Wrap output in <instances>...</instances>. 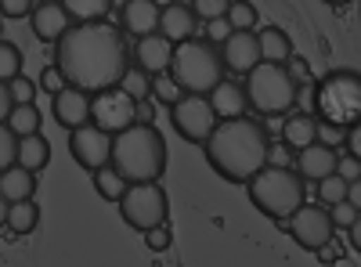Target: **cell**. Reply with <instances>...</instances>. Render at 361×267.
I'll use <instances>...</instances> for the list:
<instances>
[{"label":"cell","mask_w":361,"mask_h":267,"mask_svg":"<svg viewBox=\"0 0 361 267\" xmlns=\"http://www.w3.org/2000/svg\"><path fill=\"white\" fill-rule=\"evenodd\" d=\"M137 123H156V116H152V105H148L145 98H137Z\"/></svg>","instance_id":"bcb514c9"},{"label":"cell","mask_w":361,"mask_h":267,"mask_svg":"<svg viewBox=\"0 0 361 267\" xmlns=\"http://www.w3.org/2000/svg\"><path fill=\"white\" fill-rule=\"evenodd\" d=\"M228 33H231V22H228V15H221V18H209L206 22V40H228Z\"/></svg>","instance_id":"60d3db41"},{"label":"cell","mask_w":361,"mask_h":267,"mask_svg":"<svg viewBox=\"0 0 361 267\" xmlns=\"http://www.w3.org/2000/svg\"><path fill=\"white\" fill-rule=\"evenodd\" d=\"M282 137H286V148H304V144L318 141V120H314V116H307V112H296V116H289V120H286Z\"/></svg>","instance_id":"cb8c5ba5"},{"label":"cell","mask_w":361,"mask_h":267,"mask_svg":"<svg viewBox=\"0 0 361 267\" xmlns=\"http://www.w3.org/2000/svg\"><path fill=\"white\" fill-rule=\"evenodd\" d=\"M173 40H166L159 29L156 33H148V37H141L137 40V66L148 73V76H159V73H166L170 69V62H173Z\"/></svg>","instance_id":"ac0fdd59"},{"label":"cell","mask_w":361,"mask_h":267,"mask_svg":"<svg viewBox=\"0 0 361 267\" xmlns=\"http://www.w3.org/2000/svg\"><path fill=\"white\" fill-rule=\"evenodd\" d=\"M170 242H173V231H170V224H166V221L145 231V246L152 249V253H166V249H170Z\"/></svg>","instance_id":"e575fe53"},{"label":"cell","mask_w":361,"mask_h":267,"mask_svg":"<svg viewBox=\"0 0 361 267\" xmlns=\"http://www.w3.org/2000/svg\"><path fill=\"white\" fill-rule=\"evenodd\" d=\"M37 192V173L25 170L22 163L0 170V195H4L8 202H22V199H33Z\"/></svg>","instance_id":"44dd1931"},{"label":"cell","mask_w":361,"mask_h":267,"mask_svg":"<svg viewBox=\"0 0 361 267\" xmlns=\"http://www.w3.org/2000/svg\"><path fill=\"white\" fill-rule=\"evenodd\" d=\"M347 199L357 206V210H361V177H354V181L347 185Z\"/></svg>","instance_id":"7dc6e473"},{"label":"cell","mask_w":361,"mask_h":267,"mask_svg":"<svg viewBox=\"0 0 361 267\" xmlns=\"http://www.w3.org/2000/svg\"><path fill=\"white\" fill-rule=\"evenodd\" d=\"M134 116H137V98H130L127 91L116 94V87H112V91H105L102 101L94 105V120L102 127H109V130H119V127L134 123Z\"/></svg>","instance_id":"2e32d148"},{"label":"cell","mask_w":361,"mask_h":267,"mask_svg":"<svg viewBox=\"0 0 361 267\" xmlns=\"http://www.w3.org/2000/svg\"><path fill=\"white\" fill-rule=\"evenodd\" d=\"M40 108L33 105V101H18L15 108H11V116H8V127L18 134V137H25V134H37L40 130Z\"/></svg>","instance_id":"4316f807"},{"label":"cell","mask_w":361,"mask_h":267,"mask_svg":"<svg viewBox=\"0 0 361 267\" xmlns=\"http://www.w3.org/2000/svg\"><path fill=\"white\" fill-rule=\"evenodd\" d=\"M336 144H325V141H311L304 148H296V173L304 177V181H322L336 170Z\"/></svg>","instance_id":"4fadbf2b"},{"label":"cell","mask_w":361,"mask_h":267,"mask_svg":"<svg viewBox=\"0 0 361 267\" xmlns=\"http://www.w3.org/2000/svg\"><path fill=\"white\" fill-rule=\"evenodd\" d=\"M347 185H350V181H343V177L333 170L329 177H322V181H318V199H322L325 206L343 202V199H347Z\"/></svg>","instance_id":"f546056e"},{"label":"cell","mask_w":361,"mask_h":267,"mask_svg":"<svg viewBox=\"0 0 361 267\" xmlns=\"http://www.w3.org/2000/svg\"><path fill=\"white\" fill-rule=\"evenodd\" d=\"M112 166L127 181H159L166 170V141L156 123H127L112 134Z\"/></svg>","instance_id":"3957f363"},{"label":"cell","mask_w":361,"mask_h":267,"mask_svg":"<svg viewBox=\"0 0 361 267\" xmlns=\"http://www.w3.org/2000/svg\"><path fill=\"white\" fill-rule=\"evenodd\" d=\"M286 221H289V235L296 239V246H304L311 253H318V249H325L329 242H333L336 224H333V217H329L325 202L322 206H304V202H300Z\"/></svg>","instance_id":"30bf717a"},{"label":"cell","mask_w":361,"mask_h":267,"mask_svg":"<svg viewBox=\"0 0 361 267\" xmlns=\"http://www.w3.org/2000/svg\"><path fill=\"white\" fill-rule=\"evenodd\" d=\"M119 87H123L130 98H148V94H152V76H148V73L137 66V69H127V73H123Z\"/></svg>","instance_id":"f1b7e54d"},{"label":"cell","mask_w":361,"mask_h":267,"mask_svg":"<svg viewBox=\"0 0 361 267\" xmlns=\"http://www.w3.org/2000/svg\"><path fill=\"white\" fill-rule=\"evenodd\" d=\"M119 213H123V221L134 231L145 235L148 228H156V224L166 221L170 199H166V192L156 181H134V185H127L123 199H119Z\"/></svg>","instance_id":"ba28073f"},{"label":"cell","mask_w":361,"mask_h":267,"mask_svg":"<svg viewBox=\"0 0 361 267\" xmlns=\"http://www.w3.org/2000/svg\"><path fill=\"white\" fill-rule=\"evenodd\" d=\"M66 87H69V83H66V76H62V69H58V66H51V69L40 73V91H47L51 98H54L58 91H66Z\"/></svg>","instance_id":"f35d334b"},{"label":"cell","mask_w":361,"mask_h":267,"mask_svg":"<svg viewBox=\"0 0 361 267\" xmlns=\"http://www.w3.org/2000/svg\"><path fill=\"white\" fill-rule=\"evenodd\" d=\"M15 163H18V134L8 123H0V170H8Z\"/></svg>","instance_id":"4dcf8cb0"},{"label":"cell","mask_w":361,"mask_h":267,"mask_svg":"<svg viewBox=\"0 0 361 267\" xmlns=\"http://www.w3.org/2000/svg\"><path fill=\"white\" fill-rule=\"evenodd\" d=\"M62 4L69 8L73 18L80 22H90V18H105L112 11V0H62Z\"/></svg>","instance_id":"83f0119b"},{"label":"cell","mask_w":361,"mask_h":267,"mask_svg":"<svg viewBox=\"0 0 361 267\" xmlns=\"http://www.w3.org/2000/svg\"><path fill=\"white\" fill-rule=\"evenodd\" d=\"M8 87H11L15 105H18V101H33V98H37V83L29 80V76H22V73H18V76H11V80H8Z\"/></svg>","instance_id":"8d00e7d4"},{"label":"cell","mask_w":361,"mask_h":267,"mask_svg":"<svg viewBox=\"0 0 361 267\" xmlns=\"http://www.w3.org/2000/svg\"><path fill=\"white\" fill-rule=\"evenodd\" d=\"M156 4H159V8H166V4H173V0H156Z\"/></svg>","instance_id":"f907efd6"},{"label":"cell","mask_w":361,"mask_h":267,"mask_svg":"<svg viewBox=\"0 0 361 267\" xmlns=\"http://www.w3.org/2000/svg\"><path fill=\"white\" fill-rule=\"evenodd\" d=\"M202 148H206L209 170L224 177L228 185H246L271 159L267 127H260L257 120H246V116H231V120L217 123L202 141Z\"/></svg>","instance_id":"7a4b0ae2"},{"label":"cell","mask_w":361,"mask_h":267,"mask_svg":"<svg viewBox=\"0 0 361 267\" xmlns=\"http://www.w3.org/2000/svg\"><path fill=\"white\" fill-rule=\"evenodd\" d=\"M90 177H94V188H98V195H102V199H109V202H119V199H123V192H127V185H130L127 177L119 173L112 163L98 166Z\"/></svg>","instance_id":"d4e9b609"},{"label":"cell","mask_w":361,"mask_h":267,"mask_svg":"<svg viewBox=\"0 0 361 267\" xmlns=\"http://www.w3.org/2000/svg\"><path fill=\"white\" fill-rule=\"evenodd\" d=\"M159 4L156 0H127L123 11H119V25H123V33L130 37H148V33H156L159 29Z\"/></svg>","instance_id":"e0dca14e"},{"label":"cell","mask_w":361,"mask_h":267,"mask_svg":"<svg viewBox=\"0 0 361 267\" xmlns=\"http://www.w3.org/2000/svg\"><path fill=\"white\" fill-rule=\"evenodd\" d=\"M195 22H199V15L192 11V4H177V0H173V4H166L159 11V33L166 40L180 44V40H188L195 33Z\"/></svg>","instance_id":"d6986e66"},{"label":"cell","mask_w":361,"mask_h":267,"mask_svg":"<svg viewBox=\"0 0 361 267\" xmlns=\"http://www.w3.org/2000/svg\"><path fill=\"white\" fill-rule=\"evenodd\" d=\"M336 173L343 177V181H354V177H361V159H354L350 152L336 159Z\"/></svg>","instance_id":"7bdbcfd3"},{"label":"cell","mask_w":361,"mask_h":267,"mask_svg":"<svg viewBox=\"0 0 361 267\" xmlns=\"http://www.w3.org/2000/svg\"><path fill=\"white\" fill-rule=\"evenodd\" d=\"M343 144H347V152H350L354 159H361V120L347 123V130H343Z\"/></svg>","instance_id":"ab89813d"},{"label":"cell","mask_w":361,"mask_h":267,"mask_svg":"<svg viewBox=\"0 0 361 267\" xmlns=\"http://www.w3.org/2000/svg\"><path fill=\"white\" fill-rule=\"evenodd\" d=\"M22 73V51L8 40H0V80H11Z\"/></svg>","instance_id":"d6a6232c"},{"label":"cell","mask_w":361,"mask_h":267,"mask_svg":"<svg viewBox=\"0 0 361 267\" xmlns=\"http://www.w3.org/2000/svg\"><path fill=\"white\" fill-rule=\"evenodd\" d=\"M257 37H260V54H264V62H289L293 44H289V33H286L282 25H264Z\"/></svg>","instance_id":"603a6c76"},{"label":"cell","mask_w":361,"mask_h":267,"mask_svg":"<svg viewBox=\"0 0 361 267\" xmlns=\"http://www.w3.org/2000/svg\"><path fill=\"white\" fill-rule=\"evenodd\" d=\"M228 22H231V29H257V8L246 4V0H231Z\"/></svg>","instance_id":"1f68e13d"},{"label":"cell","mask_w":361,"mask_h":267,"mask_svg":"<svg viewBox=\"0 0 361 267\" xmlns=\"http://www.w3.org/2000/svg\"><path fill=\"white\" fill-rule=\"evenodd\" d=\"M18 163H22L25 170H33V173H40V170L51 163V144H47V137H44L40 130L18 137Z\"/></svg>","instance_id":"7402d4cb"},{"label":"cell","mask_w":361,"mask_h":267,"mask_svg":"<svg viewBox=\"0 0 361 267\" xmlns=\"http://www.w3.org/2000/svg\"><path fill=\"white\" fill-rule=\"evenodd\" d=\"M54 66L62 69L66 83L80 87L87 94H105L119 87L127 66V40L123 29L102 18L69 25L62 40L54 44Z\"/></svg>","instance_id":"6da1fadb"},{"label":"cell","mask_w":361,"mask_h":267,"mask_svg":"<svg viewBox=\"0 0 361 267\" xmlns=\"http://www.w3.org/2000/svg\"><path fill=\"white\" fill-rule=\"evenodd\" d=\"M170 123L185 141L202 144L209 137V130L217 127V112H214V105H209L206 94H180L170 105Z\"/></svg>","instance_id":"9c48e42d"},{"label":"cell","mask_w":361,"mask_h":267,"mask_svg":"<svg viewBox=\"0 0 361 267\" xmlns=\"http://www.w3.org/2000/svg\"><path fill=\"white\" fill-rule=\"evenodd\" d=\"M8 210H11V202L0 195V228H8Z\"/></svg>","instance_id":"c3c4849f"},{"label":"cell","mask_w":361,"mask_h":267,"mask_svg":"<svg viewBox=\"0 0 361 267\" xmlns=\"http://www.w3.org/2000/svg\"><path fill=\"white\" fill-rule=\"evenodd\" d=\"M246 192H250V202L264 217H275V221H286L300 202H304V177L289 166H260L250 181H246Z\"/></svg>","instance_id":"5b68a950"},{"label":"cell","mask_w":361,"mask_h":267,"mask_svg":"<svg viewBox=\"0 0 361 267\" xmlns=\"http://www.w3.org/2000/svg\"><path fill=\"white\" fill-rule=\"evenodd\" d=\"M296 76L286 69V62H257L246 73V98L264 116H289L296 105Z\"/></svg>","instance_id":"8992f818"},{"label":"cell","mask_w":361,"mask_h":267,"mask_svg":"<svg viewBox=\"0 0 361 267\" xmlns=\"http://www.w3.org/2000/svg\"><path fill=\"white\" fill-rule=\"evenodd\" d=\"M347 239H350V246L361 253V213H357V217L347 224Z\"/></svg>","instance_id":"f6af8a7d"},{"label":"cell","mask_w":361,"mask_h":267,"mask_svg":"<svg viewBox=\"0 0 361 267\" xmlns=\"http://www.w3.org/2000/svg\"><path fill=\"white\" fill-rule=\"evenodd\" d=\"M357 213H361V210H357V206H354L350 199H343V202H333V206H329V217H333V224H336V228H347Z\"/></svg>","instance_id":"74e56055"},{"label":"cell","mask_w":361,"mask_h":267,"mask_svg":"<svg viewBox=\"0 0 361 267\" xmlns=\"http://www.w3.org/2000/svg\"><path fill=\"white\" fill-rule=\"evenodd\" d=\"M329 8H347V4H354V0H325Z\"/></svg>","instance_id":"681fc988"},{"label":"cell","mask_w":361,"mask_h":267,"mask_svg":"<svg viewBox=\"0 0 361 267\" xmlns=\"http://www.w3.org/2000/svg\"><path fill=\"white\" fill-rule=\"evenodd\" d=\"M152 94L163 101V105H173L180 94H185V91H180V87H177V80L170 76V73H159V76H152Z\"/></svg>","instance_id":"836d02e7"},{"label":"cell","mask_w":361,"mask_h":267,"mask_svg":"<svg viewBox=\"0 0 361 267\" xmlns=\"http://www.w3.org/2000/svg\"><path fill=\"white\" fill-rule=\"evenodd\" d=\"M221 58H224V69L243 73V76H246L257 62H264L257 29H231L228 40H221Z\"/></svg>","instance_id":"7c38bea8"},{"label":"cell","mask_w":361,"mask_h":267,"mask_svg":"<svg viewBox=\"0 0 361 267\" xmlns=\"http://www.w3.org/2000/svg\"><path fill=\"white\" fill-rule=\"evenodd\" d=\"M112 134L116 130L102 127L98 120H87L83 127H73L69 130V152H73V159L83 170H90V173H94L98 166H105V163H112Z\"/></svg>","instance_id":"8fae6325"},{"label":"cell","mask_w":361,"mask_h":267,"mask_svg":"<svg viewBox=\"0 0 361 267\" xmlns=\"http://www.w3.org/2000/svg\"><path fill=\"white\" fill-rule=\"evenodd\" d=\"M228 8H231V0H192V11L199 15V18H221V15H228Z\"/></svg>","instance_id":"d590c367"},{"label":"cell","mask_w":361,"mask_h":267,"mask_svg":"<svg viewBox=\"0 0 361 267\" xmlns=\"http://www.w3.org/2000/svg\"><path fill=\"white\" fill-rule=\"evenodd\" d=\"M318 108L329 123H340V127L361 120V73L354 69L329 73L318 83Z\"/></svg>","instance_id":"52a82bcc"},{"label":"cell","mask_w":361,"mask_h":267,"mask_svg":"<svg viewBox=\"0 0 361 267\" xmlns=\"http://www.w3.org/2000/svg\"><path fill=\"white\" fill-rule=\"evenodd\" d=\"M69 18H73V15H69V8L62 4V0H40V8L29 11V22H33L37 40H47V44L62 40V33L73 25Z\"/></svg>","instance_id":"5bb4252c"},{"label":"cell","mask_w":361,"mask_h":267,"mask_svg":"<svg viewBox=\"0 0 361 267\" xmlns=\"http://www.w3.org/2000/svg\"><path fill=\"white\" fill-rule=\"evenodd\" d=\"M33 11V0H0V15L4 18H22Z\"/></svg>","instance_id":"b9f144b4"},{"label":"cell","mask_w":361,"mask_h":267,"mask_svg":"<svg viewBox=\"0 0 361 267\" xmlns=\"http://www.w3.org/2000/svg\"><path fill=\"white\" fill-rule=\"evenodd\" d=\"M11 108H15V98H11V87H8V80H0V123H8V116H11Z\"/></svg>","instance_id":"ee69618b"},{"label":"cell","mask_w":361,"mask_h":267,"mask_svg":"<svg viewBox=\"0 0 361 267\" xmlns=\"http://www.w3.org/2000/svg\"><path fill=\"white\" fill-rule=\"evenodd\" d=\"M166 73L177 80V87L185 94H209L224 80L228 69H224V58L214 47V40H192L188 37L173 47V62Z\"/></svg>","instance_id":"277c9868"},{"label":"cell","mask_w":361,"mask_h":267,"mask_svg":"<svg viewBox=\"0 0 361 267\" xmlns=\"http://www.w3.org/2000/svg\"><path fill=\"white\" fill-rule=\"evenodd\" d=\"M54 120L62 127H83L87 120H94V101H90L87 91H80V87H66V91L54 94Z\"/></svg>","instance_id":"9a60e30c"},{"label":"cell","mask_w":361,"mask_h":267,"mask_svg":"<svg viewBox=\"0 0 361 267\" xmlns=\"http://www.w3.org/2000/svg\"><path fill=\"white\" fill-rule=\"evenodd\" d=\"M40 224V206L33 199H22V202H11V210H8V228L15 235H29V231H37Z\"/></svg>","instance_id":"484cf974"},{"label":"cell","mask_w":361,"mask_h":267,"mask_svg":"<svg viewBox=\"0 0 361 267\" xmlns=\"http://www.w3.org/2000/svg\"><path fill=\"white\" fill-rule=\"evenodd\" d=\"M209 105H214L217 120H221V116H224V120H231V116H243V108L250 105L246 87L238 83V80H221L214 91H209Z\"/></svg>","instance_id":"ffe728a7"}]
</instances>
